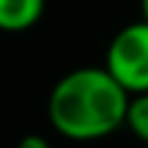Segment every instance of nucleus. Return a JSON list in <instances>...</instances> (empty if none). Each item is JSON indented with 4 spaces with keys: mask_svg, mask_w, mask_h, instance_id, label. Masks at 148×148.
Segmentation results:
<instances>
[{
    "mask_svg": "<svg viewBox=\"0 0 148 148\" xmlns=\"http://www.w3.org/2000/svg\"><path fill=\"white\" fill-rule=\"evenodd\" d=\"M16 148H50V143L42 135H24L21 140H18Z\"/></svg>",
    "mask_w": 148,
    "mask_h": 148,
    "instance_id": "nucleus-5",
    "label": "nucleus"
},
{
    "mask_svg": "<svg viewBox=\"0 0 148 148\" xmlns=\"http://www.w3.org/2000/svg\"><path fill=\"white\" fill-rule=\"evenodd\" d=\"M140 13H143L145 21H148V0H140Z\"/></svg>",
    "mask_w": 148,
    "mask_h": 148,
    "instance_id": "nucleus-6",
    "label": "nucleus"
},
{
    "mask_svg": "<svg viewBox=\"0 0 148 148\" xmlns=\"http://www.w3.org/2000/svg\"><path fill=\"white\" fill-rule=\"evenodd\" d=\"M45 0H0V29L24 32L42 18Z\"/></svg>",
    "mask_w": 148,
    "mask_h": 148,
    "instance_id": "nucleus-3",
    "label": "nucleus"
},
{
    "mask_svg": "<svg viewBox=\"0 0 148 148\" xmlns=\"http://www.w3.org/2000/svg\"><path fill=\"white\" fill-rule=\"evenodd\" d=\"M130 92L108 74L106 66L74 69L53 85L48 119L69 140H101L124 127Z\"/></svg>",
    "mask_w": 148,
    "mask_h": 148,
    "instance_id": "nucleus-1",
    "label": "nucleus"
},
{
    "mask_svg": "<svg viewBox=\"0 0 148 148\" xmlns=\"http://www.w3.org/2000/svg\"><path fill=\"white\" fill-rule=\"evenodd\" d=\"M124 124L130 127V132H132L138 140L148 143V92H135V95H130Z\"/></svg>",
    "mask_w": 148,
    "mask_h": 148,
    "instance_id": "nucleus-4",
    "label": "nucleus"
},
{
    "mask_svg": "<svg viewBox=\"0 0 148 148\" xmlns=\"http://www.w3.org/2000/svg\"><path fill=\"white\" fill-rule=\"evenodd\" d=\"M114 77L130 95L148 92V21H132L122 27L108 42L106 64Z\"/></svg>",
    "mask_w": 148,
    "mask_h": 148,
    "instance_id": "nucleus-2",
    "label": "nucleus"
}]
</instances>
